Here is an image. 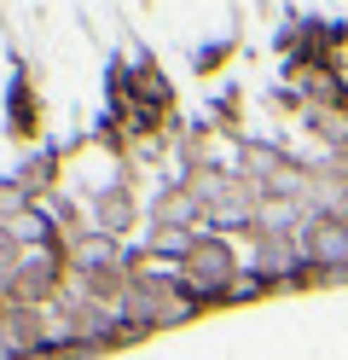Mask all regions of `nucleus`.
Returning a JSON list of instances; mask_svg holds the SVG:
<instances>
[{"mask_svg": "<svg viewBox=\"0 0 348 360\" xmlns=\"http://www.w3.org/2000/svg\"><path fill=\"white\" fill-rule=\"evenodd\" d=\"M226 250H221V244H192V279L198 285H221L226 279Z\"/></svg>", "mask_w": 348, "mask_h": 360, "instance_id": "obj_1", "label": "nucleus"}]
</instances>
